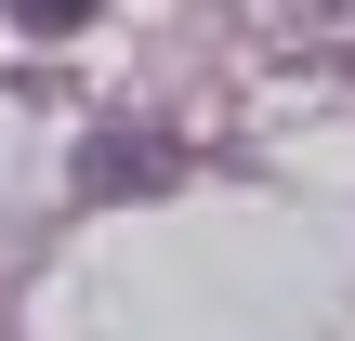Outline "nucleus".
Segmentation results:
<instances>
[{"label": "nucleus", "instance_id": "nucleus-1", "mask_svg": "<svg viewBox=\"0 0 355 341\" xmlns=\"http://www.w3.org/2000/svg\"><path fill=\"white\" fill-rule=\"evenodd\" d=\"M13 26H40V39H66V26H92V0H0Z\"/></svg>", "mask_w": 355, "mask_h": 341}]
</instances>
